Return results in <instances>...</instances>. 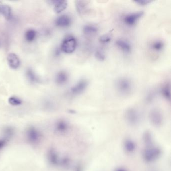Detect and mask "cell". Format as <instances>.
I'll list each match as a JSON object with an SVG mask.
<instances>
[{
	"label": "cell",
	"mask_w": 171,
	"mask_h": 171,
	"mask_svg": "<svg viewBox=\"0 0 171 171\" xmlns=\"http://www.w3.org/2000/svg\"><path fill=\"white\" fill-rule=\"evenodd\" d=\"M98 29L93 24H87L83 26L82 31L84 35L88 37H92L96 36L98 33Z\"/></svg>",
	"instance_id": "cell-8"
},
{
	"label": "cell",
	"mask_w": 171,
	"mask_h": 171,
	"mask_svg": "<svg viewBox=\"0 0 171 171\" xmlns=\"http://www.w3.org/2000/svg\"><path fill=\"white\" fill-rule=\"evenodd\" d=\"M27 76L31 81H34L36 80V76L31 69L28 70L27 71Z\"/></svg>",
	"instance_id": "cell-23"
},
{
	"label": "cell",
	"mask_w": 171,
	"mask_h": 171,
	"mask_svg": "<svg viewBox=\"0 0 171 171\" xmlns=\"http://www.w3.org/2000/svg\"><path fill=\"white\" fill-rule=\"evenodd\" d=\"M47 158L48 161L53 165L57 164L58 161V158L56 151L53 149H50L47 153Z\"/></svg>",
	"instance_id": "cell-13"
},
{
	"label": "cell",
	"mask_w": 171,
	"mask_h": 171,
	"mask_svg": "<svg viewBox=\"0 0 171 171\" xmlns=\"http://www.w3.org/2000/svg\"><path fill=\"white\" fill-rule=\"evenodd\" d=\"M26 138L29 143L36 145L40 142L42 134L40 131L35 127H29L26 130Z\"/></svg>",
	"instance_id": "cell-3"
},
{
	"label": "cell",
	"mask_w": 171,
	"mask_h": 171,
	"mask_svg": "<svg viewBox=\"0 0 171 171\" xmlns=\"http://www.w3.org/2000/svg\"><path fill=\"white\" fill-rule=\"evenodd\" d=\"M112 33H108L107 34H104L100 36L99 38V41L101 44L106 45L110 43V42L112 41Z\"/></svg>",
	"instance_id": "cell-17"
},
{
	"label": "cell",
	"mask_w": 171,
	"mask_h": 171,
	"mask_svg": "<svg viewBox=\"0 0 171 171\" xmlns=\"http://www.w3.org/2000/svg\"><path fill=\"white\" fill-rule=\"evenodd\" d=\"M88 82L85 79L79 80L70 89V93L74 96H77L82 94L88 88Z\"/></svg>",
	"instance_id": "cell-5"
},
{
	"label": "cell",
	"mask_w": 171,
	"mask_h": 171,
	"mask_svg": "<svg viewBox=\"0 0 171 171\" xmlns=\"http://www.w3.org/2000/svg\"><path fill=\"white\" fill-rule=\"evenodd\" d=\"M55 24L56 26L60 27H68L71 24V19L69 16L62 15L56 19Z\"/></svg>",
	"instance_id": "cell-9"
},
{
	"label": "cell",
	"mask_w": 171,
	"mask_h": 171,
	"mask_svg": "<svg viewBox=\"0 0 171 171\" xmlns=\"http://www.w3.org/2000/svg\"><path fill=\"white\" fill-rule=\"evenodd\" d=\"M143 11L133 12L127 14L123 16V21L126 26L133 27L137 23L141 18L143 16Z\"/></svg>",
	"instance_id": "cell-4"
},
{
	"label": "cell",
	"mask_w": 171,
	"mask_h": 171,
	"mask_svg": "<svg viewBox=\"0 0 171 171\" xmlns=\"http://www.w3.org/2000/svg\"><path fill=\"white\" fill-rule=\"evenodd\" d=\"M67 1H57L54 5V11L57 14H60L65 10L67 7Z\"/></svg>",
	"instance_id": "cell-12"
},
{
	"label": "cell",
	"mask_w": 171,
	"mask_h": 171,
	"mask_svg": "<svg viewBox=\"0 0 171 171\" xmlns=\"http://www.w3.org/2000/svg\"><path fill=\"white\" fill-rule=\"evenodd\" d=\"M0 12H1V5H0Z\"/></svg>",
	"instance_id": "cell-26"
},
{
	"label": "cell",
	"mask_w": 171,
	"mask_h": 171,
	"mask_svg": "<svg viewBox=\"0 0 171 171\" xmlns=\"http://www.w3.org/2000/svg\"><path fill=\"white\" fill-rule=\"evenodd\" d=\"M115 45L121 52L125 54H129L131 51V44L127 40L119 39L116 41Z\"/></svg>",
	"instance_id": "cell-6"
},
{
	"label": "cell",
	"mask_w": 171,
	"mask_h": 171,
	"mask_svg": "<svg viewBox=\"0 0 171 171\" xmlns=\"http://www.w3.org/2000/svg\"><path fill=\"white\" fill-rule=\"evenodd\" d=\"M75 7L78 14L80 16L84 15L88 11V2L86 1H75Z\"/></svg>",
	"instance_id": "cell-7"
},
{
	"label": "cell",
	"mask_w": 171,
	"mask_h": 171,
	"mask_svg": "<svg viewBox=\"0 0 171 171\" xmlns=\"http://www.w3.org/2000/svg\"><path fill=\"white\" fill-rule=\"evenodd\" d=\"M7 143V139L5 138L0 139V150H2L5 147Z\"/></svg>",
	"instance_id": "cell-25"
},
{
	"label": "cell",
	"mask_w": 171,
	"mask_h": 171,
	"mask_svg": "<svg viewBox=\"0 0 171 171\" xmlns=\"http://www.w3.org/2000/svg\"><path fill=\"white\" fill-rule=\"evenodd\" d=\"M153 2L152 1L150 0H139V1H135V3H137L139 5L141 6H145Z\"/></svg>",
	"instance_id": "cell-24"
},
{
	"label": "cell",
	"mask_w": 171,
	"mask_h": 171,
	"mask_svg": "<svg viewBox=\"0 0 171 171\" xmlns=\"http://www.w3.org/2000/svg\"><path fill=\"white\" fill-rule=\"evenodd\" d=\"M8 64L13 69H17L20 66V60L18 56L14 53H10L7 56Z\"/></svg>",
	"instance_id": "cell-10"
},
{
	"label": "cell",
	"mask_w": 171,
	"mask_h": 171,
	"mask_svg": "<svg viewBox=\"0 0 171 171\" xmlns=\"http://www.w3.org/2000/svg\"><path fill=\"white\" fill-rule=\"evenodd\" d=\"M95 56L98 60L101 61H104L106 59L105 52H104V50H102L101 49H98L96 50L95 52Z\"/></svg>",
	"instance_id": "cell-20"
},
{
	"label": "cell",
	"mask_w": 171,
	"mask_h": 171,
	"mask_svg": "<svg viewBox=\"0 0 171 171\" xmlns=\"http://www.w3.org/2000/svg\"><path fill=\"white\" fill-rule=\"evenodd\" d=\"M4 17L9 20L11 17V9L8 5H1V12Z\"/></svg>",
	"instance_id": "cell-15"
},
{
	"label": "cell",
	"mask_w": 171,
	"mask_h": 171,
	"mask_svg": "<svg viewBox=\"0 0 171 171\" xmlns=\"http://www.w3.org/2000/svg\"><path fill=\"white\" fill-rule=\"evenodd\" d=\"M68 75L66 72L62 71L57 74L56 77V81L57 83L62 85L67 81Z\"/></svg>",
	"instance_id": "cell-14"
},
{
	"label": "cell",
	"mask_w": 171,
	"mask_h": 171,
	"mask_svg": "<svg viewBox=\"0 0 171 171\" xmlns=\"http://www.w3.org/2000/svg\"><path fill=\"white\" fill-rule=\"evenodd\" d=\"M3 133L5 136V139H7L8 138L12 137L15 133V129L14 127L8 126L4 128L3 130Z\"/></svg>",
	"instance_id": "cell-18"
},
{
	"label": "cell",
	"mask_w": 171,
	"mask_h": 171,
	"mask_svg": "<svg viewBox=\"0 0 171 171\" xmlns=\"http://www.w3.org/2000/svg\"><path fill=\"white\" fill-rule=\"evenodd\" d=\"M77 46V41L74 36L69 35L64 38L61 45L62 52L66 54H71L75 51Z\"/></svg>",
	"instance_id": "cell-2"
},
{
	"label": "cell",
	"mask_w": 171,
	"mask_h": 171,
	"mask_svg": "<svg viewBox=\"0 0 171 171\" xmlns=\"http://www.w3.org/2000/svg\"><path fill=\"white\" fill-rule=\"evenodd\" d=\"M170 84L169 82H166L162 86L161 93L164 98L167 100H170Z\"/></svg>",
	"instance_id": "cell-16"
},
{
	"label": "cell",
	"mask_w": 171,
	"mask_h": 171,
	"mask_svg": "<svg viewBox=\"0 0 171 171\" xmlns=\"http://www.w3.org/2000/svg\"><path fill=\"white\" fill-rule=\"evenodd\" d=\"M66 129V123L62 121H59L56 123L55 125V130L58 132H62Z\"/></svg>",
	"instance_id": "cell-22"
},
{
	"label": "cell",
	"mask_w": 171,
	"mask_h": 171,
	"mask_svg": "<svg viewBox=\"0 0 171 171\" xmlns=\"http://www.w3.org/2000/svg\"><path fill=\"white\" fill-rule=\"evenodd\" d=\"M165 47V43L162 40H156L153 41L150 45V48L155 52H160L163 50Z\"/></svg>",
	"instance_id": "cell-11"
},
{
	"label": "cell",
	"mask_w": 171,
	"mask_h": 171,
	"mask_svg": "<svg viewBox=\"0 0 171 171\" xmlns=\"http://www.w3.org/2000/svg\"><path fill=\"white\" fill-rule=\"evenodd\" d=\"M36 32L34 30L30 29L26 32L25 38L28 42H32L36 37Z\"/></svg>",
	"instance_id": "cell-19"
},
{
	"label": "cell",
	"mask_w": 171,
	"mask_h": 171,
	"mask_svg": "<svg viewBox=\"0 0 171 171\" xmlns=\"http://www.w3.org/2000/svg\"><path fill=\"white\" fill-rule=\"evenodd\" d=\"M8 101H9V103L10 104L13 106H20L22 103V101L21 100L19 99V98H16L15 96L10 97L9 98Z\"/></svg>",
	"instance_id": "cell-21"
},
{
	"label": "cell",
	"mask_w": 171,
	"mask_h": 171,
	"mask_svg": "<svg viewBox=\"0 0 171 171\" xmlns=\"http://www.w3.org/2000/svg\"><path fill=\"white\" fill-rule=\"evenodd\" d=\"M133 83L131 80L127 77H121L116 82V88L117 91L123 95L131 94L133 90Z\"/></svg>",
	"instance_id": "cell-1"
}]
</instances>
